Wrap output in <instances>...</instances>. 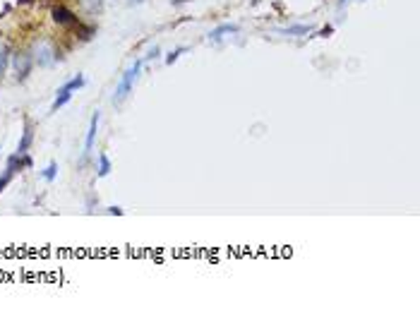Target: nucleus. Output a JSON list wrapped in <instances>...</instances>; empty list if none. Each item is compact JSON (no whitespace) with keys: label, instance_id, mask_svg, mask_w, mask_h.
Here are the masks:
<instances>
[{"label":"nucleus","instance_id":"6","mask_svg":"<svg viewBox=\"0 0 420 312\" xmlns=\"http://www.w3.org/2000/svg\"><path fill=\"white\" fill-rule=\"evenodd\" d=\"M53 22L55 24H63V27H77L80 24V19H77V15H74L72 10L63 8V5H58V8H53Z\"/></svg>","mask_w":420,"mask_h":312},{"label":"nucleus","instance_id":"11","mask_svg":"<svg viewBox=\"0 0 420 312\" xmlns=\"http://www.w3.org/2000/svg\"><path fill=\"white\" fill-rule=\"evenodd\" d=\"M110 171H113V166H110V159L106 154H99V171H96V175H99V178H106Z\"/></svg>","mask_w":420,"mask_h":312},{"label":"nucleus","instance_id":"2","mask_svg":"<svg viewBox=\"0 0 420 312\" xmlns=\"http://www.w3.org/2000/svg\"><path fill=\"white\" fill-rule=\"evenodd\" d=\"M84 74H77V77H72L67 84H63L60 89H58V94H55V99H53V103H51V113H58V108H63L65 103L72 99V92H77V89H82L84 87Z\"/></svg>","mask_w":420,"mask_h":312},{"label":"nucleus","instance_id":"14","mask_svg":"<svg viewBox=\"0 0 420 312\" xmlns=\"http://www.w3.org/2000/svg\"><path fill=\"white\" fill-rule=\"evenodd\" d=\"M84 5V10L87 12H101L103 10V0H80Z\"/></svg>","mask_w":420,"mask_h":312},{"label":"nucleus","instance_id":"18","mask_svg":"<svg viewBox=\"0 0 420 312\" xmlns=\"http://www.w3.org/2000/svg\"><path fill=\"white\" fill-rule=\"evenodd\" d=\"M331 34H334V27H324V29L320 31V36H324V38L331 36Z\"/></svg>","mask_w":420,"mask_h":312},{"label":"nucleus","instance_id":"21","mask_svg":"<svg viewBox=\"0 0 420 312\" xmlns=\"http://www.w3.org/2000/svg\"><path fill=\"white\" fill-rule=\"evenodd\" d=\"M19 5H29V3H34V0H17Z\"/></svg>","mask_w":420,"mask_h":312},{"label":"nucleus","instance_id":"15","mask_svg":"<svg viewBox=\"0 0 420 312\" xmlns=\"http://www.w3.org/2000/svg\"><path fill=\"white\" fill-rule=\"evenodd\" d=\"M94 34H96L94 27H80V24H77V36H80V41H89Z\"/></svg>","mask_w":420,"mask_h":312},{"label":"nucleus","instance_id":"8","mask_svg":"<svg viewBox=\"0 0 420 312\" xmlns=\"http://www.w3.org/2000/svg\"><path fill=\"white\" fill-rule=\"evenodd\" d=\"M5 168L12 171V173H19L22 168H31V156L29 154H17V151H15V154L8 159V166H5Z\"/></svg>","mask_w":420,"mask_h":312},{"label":"nucleus","instance_id":"10","mask_svg":"<svg viewBox=\"0 0 420 312\" xmlns=\"http://www.w3.org/2000/svg\"><path fill=\"white\" fill-rule=\"evenodd\" d=\"M312 31V27L308 24H293V27H286V29H281V34H288V36H300V34H310Z\"/></svg>","mask_w":420,"mask_h":312},{"label":"nucleus","instance_id":"4","mask_svg":"<svg viewBox=\"0 0 420 312\" xmlns=\"http://www.w3.org/2000/svg\"><path fill=\"white\" fill-rule=\"evenodd\" d=\"M12 67H15V77H17V82H24L29 74H31V67H34V58L31 53H15L12 55Z\"/></svg>","mask_w":420,"mask_h":312},{"label":"nucleus","instance_id":"12","mask_svg":"<svg viewBox=\"0 0 420 312\" xmlns=\"http://www.w3.org/2000/svg\"><path fill=\"white\" fill-rule=\"evenodd\" d=\"M8 63H10V48L0 41V77H3L5 70H8Z\"/></svg>","mask_w":420,"mask_h":312},{"label":"nucleus","instance_id":"19","mask_svg":"<svg viewBox=\"0 0 420 312\" xmlns=\"http://www.w3.org/2000/svg\"><path fill=\"white\" fill-rule=\"evenodd\" d=\"M108 214H116V216H123L125 211L120 209V207H108Z\"/></svg>","mask_w":420,"mask_h":312},{"label":"nucleus","instance_id":"20","mask_svg":"<svg viewBox=\"0 0 420 312\" xmlns=\"http://www.w3.org/2000/svg\"><path fill=\"white\" fill-rule=\"evenodd\" d=\"M185 3H190V0H175L173 5H185Z\"/></svg>","mask_w":420,"mask_h":312},{"label":"nucleus","instance_id":"5","mask_svg":"<svg viewBox=\"0 0 420 312\" xmlns=\"http://www.w3.org/2000/svg\"><path fill=\"white\" fill-rule=\"evenodd\" d=\"M99 118H101V113L99 110H94L92 120H89V130H87V139H84V151H82V161H80V166H84L87 156L92 154L94 142H96V132H99Z\"/></svg>","mask_w":420,"mask_h":312},{"label":"nucleus","instance_id":"3","mask_svg":"<svg viewBox=\"0 0 420 312\" xmlns=\"http://www.w3.org/2000/svg\"><path fill=\"white\" fill-rule=\"evenodd\" d=\"M31 58H34V65H39V67H48V65H53L60 55H58V51H55L51 44H36L34 51H31Z\"/></svg>","mask_w":420,"mask_h":312},{"label":"nucleus","instance_id":"16","mask_svg":"<svg viewBox=\"0 0 420 312\" xmlns=\"http://www.w3.org/2000/svg\"><path fill=\"white\" fill-rule=\"evenodd\" d=\"M183 53H187V48H185V46H180V48H175V51H171V53L166 55V65H173L175 60H178V58H180Z\"/></svg>","mask_w":420,"mask_h":312},{"label":"nucleus","instance_id":"23","mask_svg":"<svg viewBox=\"0 0 420 312\" xmlns=\"http://www.w3.org/2000/svg\"><path fill=\"white\" fill-rule=\"evenodd\" d=\"M130 5H135V3H144V0H128Z\"/></svg>","mask_w":420,"mask_h":312},{"label":"nucleus","instance_id":"17","mask_svg":"<svg viewBox=\"0 0 420 312\" xmlns=\"http://www.w3.org/2000/svg\"><path fill=\"white\" fill-rule=\"evenodd\" d=\"M12 175H15V173H12V171H8V168H5V173L0 175V192H3V190H5V187H8V185H10V180H12Z\"/></svg>","mask_w":420,"mask_h":312},{"label":"nucleus","instance_id":"1","mask_svg":"<svg viewBox=\"0 0 420 312\" xmlns=\"http://www.w3.org/2000/svg\"><path fill=\"white\" fill-rule=\"evenodd\" d=\"M139 72H142V60H135V63H132L128 70L123 72L118 87H116V94H113V103H116V106H120V103L130 96V92H132V84H135V80L139 77Z\"/></svg>","mask_w":420,"mask_h":312},{"label":"nucleus","instance_id":"13","mask_svg":"<svg viewBox=\"0 0 420 312\" xmlns=\"http://www.w3.org/2000/svg\"><path fill=\"white\" fill-rule=\"evenodd\" d=\"M55 175H58V164H55V161H51V164H48L46 168L41 171V178H44V180H48V183H53Z\"/></svg>","mask_w":420,"mask_h":312},{"label":"nucleus","instance_id":"9","mask_svg":"<svg viewBox=\"0 0 420 312\" xmlns=\"http://www.w3.org/2000/svg\"><path fill=\"white\" fill-rule=\"evenodd\" d=\"M240 31V27L238 24H221V27H216L214 31H211L209 36L214 38V41H219L221 36H226V34H238Z\"/></svg>","mask_w":420,"mask_h":312},{"label":"nucleus","instance_id":"7","mask_svg":"<svg viewBox=\"0 0 420 312\" xmlns=\"http://www.w3.org/2000/svg\"><path fill=\"white\" fill-rule=\"evenodd\" d=\"M34 142V123L31 120H24V130H22V137L17 142V154H27L29 147Z\"/></svg>","mask_w":420,"mask_h":312},{"label":"nucleus","instance_id":"22","mask_svg":"<svg viewBox=\"0 0 420 312\" xmlns=\"http://www.w3.org/2000/svg\"><path fill=\"white\" fill-rule=\"evenodd\" d=\"M348 0H338V8H343V5H346Z\"/></svg>","mask_w":420,"mask_h":312}]
</instances>
